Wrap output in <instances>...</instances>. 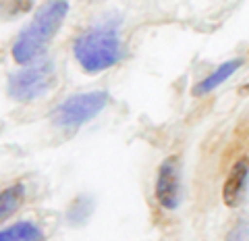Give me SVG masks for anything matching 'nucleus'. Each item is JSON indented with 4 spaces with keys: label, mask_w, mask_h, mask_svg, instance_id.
<instances>
[{
    "label": "nucleus",
    "mask_w": 249,
    "mask_h": 241,
    "mask_svg": "<svg viewBox=\"0 0 249 241\" xmlns=\"http://www.w3.org/2000/svg\"><path fill=\"white\" fill-rule=\"evenodd\" d=\"M23 196H25V189H23L21 183L13 185V187L4 189L2 193H0V222H2L6 216H11L15 210L21 206Z\"/></svg>",
    "instance_id": "1a4fd4ad"
},
{
    "label": "nucleus",
    "mask_w": 249,
    "mask_h": 241,
    "mask_svg": "<svg viewBox=\"0 0 249 241\" xmlns=\"http://www.w3.org/2000/svg\"><path fill=\"white\" fill-rule=\"evenodd\" d=\"M108 102L106 92H89V94H77L71 96L67 102H62L56 112H54V123L60 127L73 129L79 127L81 123L89 121L91 116H96Z\"/></svg>",
    "instance_id": "20e7f679"
},
{
    "label": "nucleus",
    "mask_w": 249,
    "mask_h": 241,
    "mask_svg": "<svg viewBox=\"0 0 249 241\" xmlns=\"http://www.w3.org/2000/svg\"><path fill=\"white\" fill-rule=\"evenodd\" d=\"M239 65H241V60H239V58H237V60H229V63L220 65V67H218L212 75L206 77V79L201 81L196 90H193V94H196V96H201V94H206V92H210V90L218 88V85H220L224 79H229V77L237 71Z\"/></svg>",
    "instance_id": "6e6552de"
},
{
    "label": "nucleus",
    "mask_w": 249,
    "mask_h": 241,
    "mask_svg": "<svg viewBox=\"0 0 249 241\" xmlns=\"http://www.w3.org/2000/svg\"><path fill=\"white\" fill-rule=\"evenodd\" d=\"M178 198V175H177V160L166 158L160 167L158 181H156V200L166 210H173L177 206Z\"/></svg>",
    "instance_id": "39448f33"
},
{
    "label": "nucleus",
    "mask_w": 249,
    "mask_h": 241,
    "mask_svg": "<svg viewBox=\"0 0 249 241\" xmlns=\"http://www.w3.org/2000/svg\"><path fill=\"white\" fill-rule=\"evenodd\" d=\"M247 173H249V160L241 158L237 165L232 167V170L227 177V181H224V187H222V200H224L227 206H231V208L239 206L241 196H243V189H245Z\"/></svg>",
    "instance_id": "423d86ee"
},
{
    "label": "nucleus",
    "mask_w": 249,
    "mask_h": 241,
    "mask_svg": "<svg viewBox=\"0 0 249 241\" xmlns=\"http://www.w3.org/2000/svg\"><path fill=\"white\" fill-rule=\"evenodd\" d=\"M42 229L34 222H15L0 231V241H42Z\"/></svg>",
    "instance_id": "0eeeda50"
},
{
    "label": "nucleus",
    "mask_w": 249,
    "mask_h": 241,
    "mask_svg": "<svg viewBox=\"0 0 249 241\" xmlns=\"http://www.w3.org/2000/svg\"><path fill=\"white\" fill-rule=\"evenodd\" d=\"M67 13H69L67 0H50V2H46L37 11L36 19L29 23V27L13 44V58L21 65H27L29 60H34L44 46L52 40V36L58 32Z\"/></svg>",
    "instance_id": "f257e3e1"
},
{
    "label": "nucleus",
    "mask_w": 249,
    "mask_h": 241,
    "mask_svg": "<svg viewBox=\"0 0 249 241\" xmlns=\"http://www.w3.org/2000/svg\"><path fill=\"white\" fill-rule=\"evenodd\" d=\"M229 241H249V222H239L229 233Z\"/></svg>",
    "instance_id": "9d476101"
},
{
    "label": "nucleus",
    "mask_w": 249,
    "mask_h": 241,
    "mask_svg": "<svg viewBox=\"0 0 249 241\" xmlns=\"http://www.w3.org/2000/svg\"><path fill=\"white\" fill-rule=\"evenodd\" d=\"M75 56L88 73H100L119 63L121 42L119 34L112 27H98L83 34L75 42Z\"/></svg>",
    "instance_id": "f03ea898"
},
{
    "label": "nucleus",
    "mask_w": 249,
    "mask_h": 241,
    "mask_svg": "<svg viewBox=\"0 0 249 241\" xmlns=\"http://www.w3.org/2000/svg\"><path fill=\"white\" fill-rule=\"evenodd\" d=\"M245 90H249V85H247V88H245Z\"/></svg>",
    "instance_id": "9b49d317"
},
{
    "label": "nucleus",
    "mask_w": 249,
    "mask_h": 241,
    "mask_svg": "<svg viewBox=\"0 0 249 241\" xmlns=\"http://www.w3.org/2000/svg\"><path fill=\"white\" fill-rule=\"evenodd\" d=\"M52 81H54V69L50 63H44V65L21 69V71L11 75L6 92H9L11 98L25 102V100H36L42 94H46L50 90Z\"/></svg>",
    "instance_id": "7ed1b4c3"
}]
</instances>
